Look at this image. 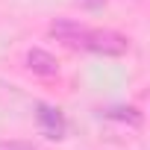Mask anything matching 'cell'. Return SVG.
<instances>
[{"mask_svg": "<svg viewBox=\"0 0 150 150\" xmlns=\"http://www.w3.org/2000/svg\"><path fill=\"white\" fill-rule=\"evenodd\" d=\"M106 118H109V121H124V124H129V127H138V124H141V112H138L135 106H115V109L106 112Z\"/></svg>", "mask_w": 150, "mask_h": 150, "instance_id": "cell-5", "label": "cell"}, {"mask_svg": "<svg viewBox=\"0 0 150 150\" xmlns=\"http://www.w3.org/2000/svg\"><path fill=\"white\" fill-rule=\"evenodd\" d=\"M50 35L56 41H62L65 47H71V50H86L88 30L74 24V21H56V24H50Z\"/></svg>", "mask_w": 150, "mask_h": 150, "instance_id": "cell-2", "label": "cell"}, {"mask_svg": "<svg viewBox=\"0 0 150 150\" xmlns=\"http://www.w3.org/2000/svg\"><path fill=\"white\" fill-rule=\"evenodd\" d=\"M86 50H94L103 56H124L129 50V41H127V35L112 33V30H88Z\"/></svg>", "mask_w": 150, "mask_h": 150, "instance_id": "cell-1", "label": "cell"}, {"mask_svg": "<svg viewBox=\"0 0 150 150\" xmlns=\"http://www.w3.org/2000/svg\"><path fill=\"white\" fill-rule=\"evenodd\" d=\"M35 121H38V127H41V132H44L47 138H53V141L65 138V129H68V124H65V115H62L56 106H47V103H41V106L35 109Z\"/></svg>", "mask_w": 150, "mask_h": 150, "instance_id": "cell-3", "label": "cell"}, {"mask_svg": "<svg viewBox=\"0 0 150 150\" xmlns=\"http://www.w3.org/2000/svg\"><path fill=\"white\" fill-rule=\"evenodd\" d=\"M77 3H80V6H86V9H100L106 0H77Z\"/></svg>", "mask_w": 150, "mask_h": 150, "instance_id": "cell-7", "label": "cell"}, {"mask_svg": "<svg viewBox=\"0 0 150 150\" xmlns=\"http://www.w3.org/2000/svg\"><path fill=\"white\" fill-rule=\"evenodd\" d=\"M0 150H38L30 141H0Z\"/></svg>", "mask_w": 150, "mask_h": 150, "instance_id": "cell-6", "label": "cell"}, {"mask_svg": "<svg viewBox=\"0 0 150 150\" xmlns=\"http://www.w3.org/2000/svg\"><path fill=\"white\" fill-rule=\"evenodd\" d=\"M27 68H30L33 74H38V77H56V74H59L56 59H53L47 50H38V47H33V50L27 53Z\"/></svg>", "mask_w": 150, "mask_h": 150, "instance_id": "cell-4", "label": "cell"}]
</instances>
